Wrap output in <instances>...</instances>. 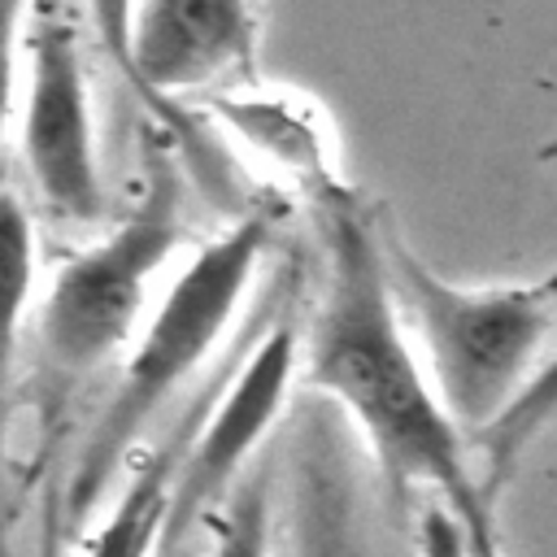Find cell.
<instances>
[{
    "label": "cell",
    "mask_w": 557,
    "mask_h": 557,
    "mask_svg": "<svg viewBox=\"0 0 557 557\" xmlns=\"http://www.w3.org/2000/svg\"><path fill=\"white\" fill-rule=\"evenodd\" d=\"M309 209L322 278L309 326H300V383L357 426L400 513L422 496L461 522L474 553H492L496 505L483 492L470 435L435 396L400 318L383 257V218L348 183Z\"/></svg>",
    "instance_id": "cell-1"
},
{
    "label": "cell",
    "mask_w": 557,
    "mask_h": 557,
    "mask_svg": "<svg viewBox=\"0 0 557 557\" xmlns=\"http://www.w3.org/2000/svg\"><path fill=\"white\" fill-rule=\"evenodd\" d=\"M274 244V213L248 209L178 265L165 292L148 305L135 339L117 357V383L96 413L78 461L65 483V513L87 518L104 496L113 470L139 440V431L213 361L226 344L261 265Z\"/></svg>",
    "instance_id": "cell-2"
},
{
    "label": "cell",
    "mask_w": 557,
    "mask_h": 557,
    "mask_svg": "<svg viewBox=\"0 0 557 557\" xmlns=\"http://www.w3.org/2000/svg\"><path fill=\"white\" fill-rule=\"evenodd\" d=\"M383 257L435 396L466 435L483 431L557 339V270L513 283H453L435 274L387 218Z\"/></svg>",
    "instance_id": "cell-3"
},
{
    "label": "cell",
    "mask_w": 557,
    "mask_h": 557,
    "mask_svg": "<svg viewBox=\"0 0 557 557\" xmlns=\"http://www.w3.org/2000/svg\"><path fill=\"white\" fill-rule=\"evenodd\" d=\"M300 383V322H270L248 357L222 379V387L200 405L196 426L174 453H161L148 474L113 505L91 548H170L178 535L213 505L231 496L252 453L270 440L292 387Z\"/></svg>",
    "instance_id": "cell-4"
},
{
    "label": "cell",
    "mask_w": 557,
    "mask_h": 557,
    "mask_svg": "<svg viewBox=\"0 0 557 557\" xmlns=\"http://www.w3.org/2000/svg\"><path fill=\"white\" fill-rule=\"evenodd\" d=\"M183 191L165 161L148 170L144 196L117 213L100 239L70 252L35 309L39 352L65 383L113 366L135 339L152 287L183 248Z\"/></svg>",
    "instance_id": "cell-5"
},
{
    "label": "cell",
    "mask_w": 557,
    "mask_h": 557,
    "mask_svg": "<svg viewBox=\"0 0 557 557\" xmlns=\"http://www.w3.org/2000/svg\"><path fill=\"white\" fill-rule=\"evenodd\" d=\"M17 157L44 213L65 226H100L109 218V183L96 131V100L74 26L44 9L30 22L17 83Z\"/></svg>",
    "instance_id": "cell-6"
},
{
    "label": "cell",
    "mask_w": 557,
    "mask_h": 557,
    "mask_svg": "<svg viewBox=\"0 0 557 557\" xmlns=\"http://www.w3.org/2000/svg\"><path fill=\"white\" fill-rule=\"evenodd\" d=\"M265 0H135L131 17V91L187 131L178 100L261 78Z\"/></svg>",
    "instance_id": "cell-7"
},
{
    "label": "cell",
    "mask_w": 557,
    "mask_h": 557,
    "mask_svg": "<svg viewBox=\"0 0 557 557\" xmlns=\"http://www.w3.org/2000/svg\"><path fill=\"white\" fill-rule=\"evenodd\" d=\"M191 104H205V122L235 144L265 174L296 187L309 205L344 187L339 144L326 109L292 87H270L265 78L218 87Z\"/></svg>",
    "instance_id": "cell-8"
},
{
    "label": "cell",
    "mask_w": 557,
    "mask_h": 557,
    "mask_svg": "<svg viewBox=\"0 0 557 557\" xmlns=\"http://www.w3.org/2000/svg\"><path fill=\"white\" fill-rule=\"evenodd\" d=\"M35 283H39L35 218L17 191L0 187V426L22 366V344L35 322Z\"/></svg>",
    "instance_id": "cell-9"
},
{
    "label": "cell",
    "mask_w": 557,
    "mask_h": 557,
    "mask_svg": "<svg viewBox=\"0 0 557 557\" xmlns=\"http://www.w3.org/2000/svg\"><path fill=\"white\" fill-rule=\"evenodd\" d=\"M557 422V344L553 352L540 357V366L527 374V383L513 392V400L483 426L470 435L474 461H479V479L487 500L496 505V496L509 487L513 470L522 466L527 448Z\"/></svg>",
    "instance_id": "cell-10"
},
{
    "label": "cell",
    "mask_w": 557,
    "mask_h": 557,
    "mask_svg": "<svg viewBox=\"0 0 557 557\" xmlns=\"http://www.w3.org/2000/svg\"><path fill=\"white\" fill-rule=\"evenodd\" d=\"M30 22H35V0H0V139H4V126L17 104Z\"/></svg>",
    "instance_id": "cell-11"
},
{
    "label": "cell",
    "mask_w": 557,
    "mask_h": 557,
    "mask_svg": "<svg viewBox=\"0 0 557 557\" xmlns=\"http://www.w3.org/2000/svg\"><path fill=\"white\" fill-rule=\"evenodd\" d=\"M91 35L100 39L104 57L113 61V70L126 78L131 70V17H135V0H78Z\"/></svg>",
    "instance_id": "cell-12"
},
{
    "label": "cell",
    "mask_w": 557,
    "mask_h": 557,
    "mask_svg": "<svg viewBox=\"0 0 557 557\" xmlns=\"http://www.w3.org/2000/svg\"><path fill=\"white\" fill-rule=\"evenodd\" d=\"M535 157H540V161H557V135H553V139H544Z\"/></svg>",
    "instance_id": "cell-13"
}]
</instances>
